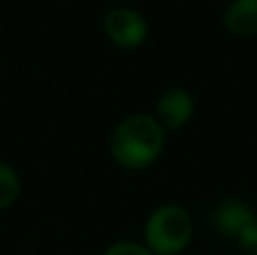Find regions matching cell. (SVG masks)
<instances>
[{
    "mask_svg": "<svg viewBox=\"0 0 257 255\" xmlns=\"http://www.w3.org/2000/svg\"><path fill=\"white\" fill-rule=\"evenodd\" d=\"M165 129L151 115L138 113L115 126L111 140V154L126 170H142L151 165L163 152Z\"/></svg>",
    "mask_w": 257,
    "mask_h": 255,
    "instance_id": "1",
    "label": "cell"
},
{
    "mask_svg": "<svg viewBox=\"0 0 257 255\" xmlns=\"http://www.w3.org/2000/svg\"><path fill=\"white\" fill-rule=\"evenodd\" d=\"M192 237V219L181 206H163L145 226L147 246L154 255H178Z\"/></svg>",
    "mask_w": 257,
    "mask_h": 255,
    "instance_id": "2",
    "label": "cell"
},
{
    "mask_svg": "<svg viewBox=\"0 0 257 255\" xmlns=\"http://www.w3.org/2000/svg\"><path fill=\"white\" fill-rule=\"evenodd\" d=\"M104 32L120 48H136L147 39V21L133 9L117 7L104 18Z\"/></svg>",
    "mask_w": 257,
    "mask_h": 255,
    "instance_id": "3",
    "label": "cell"
},
{
    "mask_svg": "<svg viewBox=\"0 0 257 255\" xmlns=\"http://www.w3.org/2000/svg\"><path fill=\"white\" fill-rule=\"evenodd\" d=\"M194 111V102H192V95L183 88H169L160 95L156 113H158V122L163 129H181L187 120L192 117Z\"/></svg>",
    "mask_w": 257,
    "mask_h": 255,
    "instance_id": "4",
    "label": "cell"
},
{
    "mask_svg": "<svg viewBox=\"0 0 257 255\" xmlns=\"http://www.w3.org/2000/svg\"><path fill=\"white\" fill-rule=\"evenodd\" d=\"M250 221H255V212L250 210L248 203L237 201V199L221 201L212 212V224H214V228H217V233L226 235V237H232V239H235Z\"/></svg>",
    "mask_w": 257,
    "mask_h": 255,
    "instance_id": "5",
    "label": "cell"
},
{
    "mask_svg": "<svg viewBox=\"0 0 257 255\" xmlns=\"http://www.w3.org/2000/svg\"><path fill=\"white\" fill-rule=\"evenodd\" d=\"M223 25L237 36L257 34V0H232L223 14Z\"/></svg>",
    "mask_w": 257,
    "mask_h": 255,
    "instance_id": "6",
    "label": "cell"
},
{
    "mask_svg": "<svg viewBox=\"0 0 257 255\" xmlns=\"http://www.w3.org/2000/svg\"><path fill=\"white\" fill-rule=\"evenodd\" d=\"M21 192V179L9 165L0 163V210L12 206Z\"/></svg>",
    "mask_w": 257,
    "mask_h": 255,
    "instance_id": "7",
    "label": "cell"
},
{
    "mask_svg": "<svg viewBox=\"0 0 257 255\" xmlns=\"http://www.w3.org/2000/svg\"><path fill=\"white\" fill-rule=\"evenodd\" d=\"M237 246L244 255H257V219L250 221L239 235H237Z\"/></svg>",
    "mask_w": 257,
    "mask_h": 255,
    "instance_id": "8",
    "label": "cell"
},
{
    "mask_svg": "<svg viewBox=\"0 0 257 255\" xmlns=\"http://www.w3.org/2000/svg\"><path fill=\"white\" fill-rule=\"evenodd\" d=\"M104 255H154V253H151L149 248L138 246V244H131V242H117Z\"/></svg>",
    "mask_w": 257,
    "mask_h": 255,
    "instance_id": "9",
    "label": "cell"
}]
</instances>
